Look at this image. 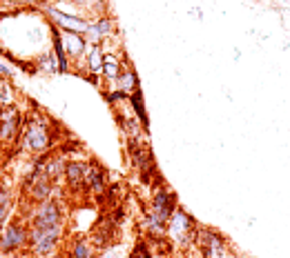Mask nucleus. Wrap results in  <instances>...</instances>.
Returning <instances> with one entry per match:
<instances>
[{"label": "nucleus", "mask_w": 290, "mask_h": 258, "mask_svg": "<svg viewBox=\"0 0 290 258\" xmlns=\"http://www.w3.org/2000/svg\"><path fill=\"white\" fill-rule=\"evenodd\" d=\"M177 207H179L177 194L159 183L152 194V200H150V211L143 218V227L148 229L150 238H165L168 220H170V216L177 211Z\"/></svg>", "instance_id": "nucleus-1"}, {"label": "nucleus", "mask_w": 290, "mask_h": 258, "mask_svg": "<svg viewBox=\"0 0 290 258\" xmlns=\"http://www.w3.org/2000/svg\"><path fill=\"white\" fill-rule=\"evenodd\" d=\"M54 129H51V122L45 120L43 116H29L23 125V132H20V147L25 152L34 154V156H45V154L51 152L54 147Z\"/></svg>", "instance_id": "nucleus-2"}, {"label": "nucleus", "mask_w": 290, "mask_h": 258, "mask_svg": "<svg viewBox=\"0 0 290 258\" xmlns=\"http://www.w3.org/2000/svg\"><path fill=\"white\" fill-rule=\"evenodd\" d=\"M29 220L23 216H14L0 231V256L20 254L29 249Z\"/></svg>", "instance_id": "nucleus-3"}, {"label": "nucleus", "mask_w": 290, "mask_h": 258, "mask_svg": "<svg viewBox=\"0 0 290 258\" xmlns=\"http://www.w3.org/2000/svg\"><path fill=\"white\" fill-rule=\"evenodd\" d=\"M196 229H199V225L194 223V218L188 214L185 209L177 207L172 216H170L168 220V229H165V238H168L172 245L177 247H190L192 242L196 240Z\"/></svg>", "instance_id": "nucleus-4"}, {"label": "nucleus", "mask_w": 290, "mask_h": 258, "mask_svg": "<svg viewBox=\"0 0 290 258\" xmlns=\"http://www.w3.org/2000/svg\"><path fill=\"white\" fill-rule=\"evenodd\" d=\"M63 238H65V227H51V229L32 227L29 229V249H27L29 258L58 254V247Z\"/></svg>", "instance_id": "nucleus-5"}, {"label": "nucleus", "mask_w": 290, "mask_h": 258, "mask_svg": "<svg viewBox=\"0 0 290 258\" xmlns=\"http://www.w3.org/2000/svg\"><path fill=\"white\" fill-rule=\"evenodd\" d=\"M29 227H38V229H51V227H65V207L60 200H43V203L32 205L27 214Z\"/></svg>", "instance_id": "nucleus-6"}, {"label": "nucleus", "mask_w": 290, "mask_h": 258, "mask_svg": "<svg viewBox=\"0 0 290 258\" xmlns=\"http://www.w3.org/2000/svg\"><path fill=\"white\" fill-rule=\"evenodd\" d=\"M194 242L201 249L203 258H232L226 238L219 234V231L210 229V227H199V229H196V240Z\"/></svg>", "instance_id": "nucleus-7"}, {"label": "nucleus", "mask_w": 290, "mask_h": 258, "mask_svg": "<svg viewBox=\"0 0 290 258\" xmlns=\"http://www.w3.org/2000/svg\"><path fill=\"white\" fill-rule=\"evenodd\" d=\"M43 12L51 18V25L60 29V32H71V34H87L90 29V20L85 16H76V14H67L63 9H58L56 5H45Z\"/></svg>", "instance_id": "nucleus-8"}, {"label": "nucleus", "mask_w": 290, "mask_h": 258, "mask_svg": "<svg viewBox=\"0 0 290 258\" xmlns=\"http://www.w3.org/2000/svg\"><path fill=\"white\" fill-rule=\"evenodd\" d=\"M25 118L14 105L0 107V138L3 143H20V132H23Z\"/></svg>", "instance_id": "nucleus-9"}, {"label": "nucleus", "mask_w": 290, "mask_h": 258, "mask_svg": "<svg viewBox=\"0 0 290 258\" xmlns=\"http://www.w3.org/2000/svg\"><path fill=\"white\" fill-rule=\"evenodd\" d=\"M118 238V223L112 218V216H107V218H103L101 223H98L94 229H92V236L90 240L96 245V249H105V247H112L114 242Z\"/></svg>", "instance_id": "nucleus-10"}, {"label": "nucleus", "mask_w": 290, "mask_h": 258, "mask_svg": "<svg viewBox=\"0 0 290 258\" xmlns=\"http://www.w3.org/2000/svg\"><path fill=\"white\" fill-rule=\"evenodd\" d=\"M107 192V172L101 163L90 161L87 163V174H85V192L90 196H101Z\"/></svg>", "instance_id": "nucleus-11"}, {"label": "nucleus", "mask_w": 290, "mask_h": 258, "mask_svg": "<svg viewBox=\"0 0 290 258\" xmlns=\"http://www.w3.org/2000/svg\"><path fill=\"white\" fill-rule=\"evenodd\" d=\"M116 32V23L110 16H98L94 20H90V29H87L85 38L90 45H101L103 40L112 38Z\"/></svg>", "instance_id": "nucleus-12"}, {"label": "nucleus", "mask_w": 290, "mask_h": 258, "mask_svg": "<svg viewBox=\"0 0 290 258\" xmlns=\"http://www.w3.org/2000/svg\"><path fill=\"white\" fill-rule=\"evenodd\" d=\"M85 174H87L85 161L71 158V161L65 163V180H67V187H69L71 192H76V194L85 192Z\"/></svg>", "instance_id": "nucleus-13"}, {"label": "nucleus", "mask_w": 290, "mask_h": 258, "mask_svg": "<svg viewBox=\"0 0 290 258\" xmlns=\"http://www.w3.org/2000/svg\"><path fill=\"white\" fill-rule=\"evenodd\" d=\"M63 47L67 51V58L69 60H83V56H85L87 47H90V43H87V38L83 34H71V32H63Z\"/></svg>", "instance_id": "nucleus-14"}, {"label": "nucleus", "mask_w": 290, "mask_h": 258, "mask_svg": "<svg viewBox=\"0 0 290 258\" xmlns=\"http://www.w3.org/2000/svg\"><path fill=\"white\" fill-rule=\"evenodd\" d=\"M116 89L118 91H123V94H127V96H132L134 91H138L141 89V82H138V76H136V69H134L132 65L125 60V65H123V69H121V74H118V78H116Z\"/></svg>", "instance_id": "nucleus-15"}, {"label": "nucleus", "mask_w": 290, "mask_h": 258, "mask_svg": "<svg viewBox=\"0 0 290 258\" xmlns=\"http://www.w3.org/2000/svg\"><path fill=\"white\" fill-rule=\"evenodd\" d=\"M67 258H98L96 245L90 238L76 236V238L69 240V247H67Z\"/></svg>", "instance_id": "nucleus-16"}, {"label": "nucleus", "mask_w": 290, "mask_h": 258, "mask_svg": "<svg viewBox=\"0 0 290 258\" xmlns=\"http://www.w3.org/2000/svg\"><path fill=\"white\" fill-rule=\"evenodd\" d=\"M83 58H85V63H87V67H85L87 76H94L96 78V76L103 74V58H105V54H103L101 45H90Z\"/></svg>", "instance_id": "nucleus-17"}, {"label": "nucleus", "mask_w": 290, "mask_h": 258, "mask_svg": "<svg viewBox=\"0 0 290 258\" xmlns=\"http://www.w3.org/2000/svg\"><path fill=\"white\" fill-rule=\"evenodd\" d=\"M123 65H125V60L118 58L116 54H105V58H103V78L110 80V82H116L118 74H121Z\"/></svg>", "instance_id": "nucleus-18"}, {"label": "nucleus", "mask_w": 290, "mask_h": 258, "mask_svg": "<svg viewBox=\"0 0 290 258\" xmlns=\"http://www.w3.org/2000/svg\"><path fill=\"white\" fill-rule=\"evenodd\" d=\"M12 207H14V194H12V189H9L5 183H0V231H3V227L9 223Z\"/></svg>", "instance_id": "nucleus-19"}, {"label": "nucleus", "mask_w": 290, "mask_h": 258, "mask_svg": "<svg viewBox=\"0 0 290 258\" xmlns=\"http://www.w3.org/2000/svg\"><path fill=\"white\" fill-rule=\"evenodd\" d=\"M127 105L132 107V111L136 113V118L141 120V125L148 129L150 125V120H148V113H145V105H143V91L138 89V91H134L132 96H129V100H127Z\"/></svg>", "instance_id": "nucleus-20"}, {"label": "nucleus", "mask_w": 290, "mask_h": 258, "mask_svg": "<svg viewBox=\"0 0 290 258\" xmlns=\"http://www.w3.org/2000/svg\"><path fill=\"white\" fill-rule=\"evenodd\" d=\"M38 67H40V69H43V71H49V74H56V71H58V60H56L54 51H49V54L40 56V58H38Z\"/></svg>", "instance_id": "nucleus-21"}, {"label": "nucleus", "mask_w": 290, "mask_h": 258, "mask_svg": "<svg viewBox=\"0 0 290 258\" xmlns=\"http://www.w3.org/2000/svg\"><path fill=\"white\" fill-rule=\"evenodd\" d=\"M129 258H152L148 242H145V240H138L136 245H134V249H132V254H129Z\"/></svg>", "instance_id": "nucleus-22"}, {"label": "nucleus", "mask_w": 290, "mask_h": 258, "mask_svg": "<svg viewBox=\"0 0 290 258\" xmlns=\"http://www.w3.org/2000/svg\"><path fill=\"white\" fill-rule=\"evenodd\" d=\"M0 105H12V89L7 85V78H0Z\"/></svg>", "instance_id": "nucleus-23"}, {"label": "nucleus", "mask_w": 290, "mask_h": 258, "mask_svg": "<svg viewBox=\"0 0 290 258\" xmlns=\"http://www.w3.org/2000/svg\"><path fill=\"white\" fill-rule=\"evenodd\" d=\"M5 3L16 5V7H32V5H38V3H43V0H5Z\"/></svg>", "instance_id": "nucleus-24"}, {"label": "nucleus", "mask_w": 290, "mask_h": 258, "mask_svg": "<svg viewBox=\"0 0 290 258\" xmlns=\"http://www.w3.org/2000/svg\"><path fill=\"white\" fill-rule=\"evenodd\" d=\"M0 78H12V69L5 63H0Z\"/></svg>", "instance_id": "nucleus-25"}, {"label": "nucleus", "mask_w": 290, "mask_h": 258, "mask_svg": "<svg viewBox=\"0 0 290 258\" xmlns=\"http://www.w3.org/2000/svg\"><path fill=\"white\" fill-rule=\"evenodd\" d=\"M3 258H29V254H9V256H3Z\"/></svg>", "instance_id": "nucleus-26"}, {"label": "nucleus", "mask_w": 290, "mask_h": 258, "mask_svg": "<svg viewBox=\"0 0 290 258\" xmlns=\"http://www.w3.org/2000/svg\"><path fill=\"white\" fill-rule=\"evenodd\" d=\"M40 258H65V256H60V254H51V256H40Z\"/></svg>", "instance_id": "nucleus-27"}, {"label": "nucleus", "mask_w": 290, "mask_h": 258, "mask_svg": "<svg viewBox=\"0 0 290 258\" xmlns=\"http://www.w3.org/2000/svg\"><path fill=\"white\" fill-rule=\"evenodd\" d=\"M0 143H3V138H0Z\"/></svg>", "instance_id": "nucleus-28"}]
</instances>
